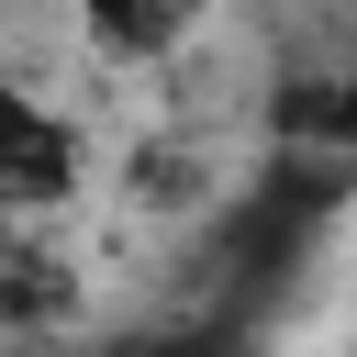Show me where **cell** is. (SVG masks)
Listing matches in <instances>:
<instances>
[{
	"label": "cell",
	"instance_id": "1",
	"mask_svg": "<svg viewBox=\"0 0 357 357\" xmlns=\"http://www.w3.org/2000/svg\"><path fill=\"white\" fill-rule=\"evenodd\" d=\"M56 201H78V123L22 78H0V212H56Z\"/></svg>",
	"mask_w": 357,
	"mask_h": 357
},
{
	"label": "cell",
	"instance_id": "2",
	"mask_svg": "<svg viewBox=\"0 0 357 357\" xmlns=\"http://www.w3.org/2000/svg\"><path fill=\"white\" fill-rule=\"evenodd\" d=\"M67 11L89 22V45H100V56L156 67V56H178V45L201 33V11H212V0H67Z\"/></svg>",
	"mask_w": 357,
	"mask_h": 357
},
{
	"label": "cell",
	"instance_id": "3",
	"mask_svg": "<svg viewBox=\"0 0 357 357\" xmlns=\"http://www.w3.org/2000/svg\"><path fill=\"white\" fill-rule=\"evenodd\" d=\"M279 134L324 145L335 167H357V56H346V67H324V78H290V100H279Z\"/></svg>",
	"mask_w": 357,
	"mask_h": 357
}]
</instances>
